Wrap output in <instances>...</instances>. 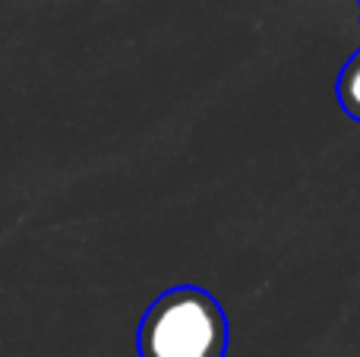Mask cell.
I'll return each instance as SVG.
<instances>
[{"label": "cell", "mask_w": 360, "mask_h": 357, "mask_svg": "<svg viewBox=\"0 0 360 357\" xmlns=\"http://www.w3.org/2000/svg\"><path fill=\"white\" fill-rule=\"evenodd\" d=\"M139 357H224L228 316L209 291L196 285L158 294L139 320Z\"/></svg>", "instance_id": "cell-1"}, {"label": "cell", "mask_w": 360, "mask_h": 357, "mask_svg": "<svg viewBox=\"0 0 360 357\" xmlns=\"http://www.w3.org/2000/svg\"><path fill=\"white\" fill-rule=\"evenodd\" d=\"M338 101L354 120H360V51L345 63L338 76Z\"/></svg>", "instance_id": "cell-2"}, {"label": "cell", "mask_w": 360, "mask_h": 357, "mask_svg": "<svg viewBox=\"0 0 360 357\" xmlns=\"http://www.w3.org/2000/svg\"><path fill=\"white\" fill-rule=\"evenodd\" d=\"M357 4H360V0H357Z\"/></svg>", "instance_id": "cell-3"}]
</instances>
